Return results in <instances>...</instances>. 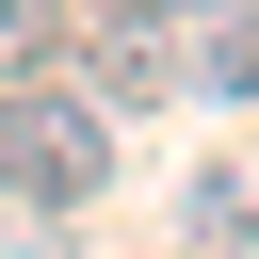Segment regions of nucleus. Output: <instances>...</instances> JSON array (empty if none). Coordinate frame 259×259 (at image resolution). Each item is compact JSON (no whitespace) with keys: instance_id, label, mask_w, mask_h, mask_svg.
I'll return each mask as SVG.
<instances>
[{"instance_id":"1","label":"nucleus","mask_w":259,"mask_h":259,"mask_svg":"<svg viewBox=\"0 0 259 259\" xmlns=\"http://www.w3.org/2000/svg\"><path fill=\"white\" fill-rule=\"evenodd\" d=\"M113 178V113L65 97V81H0V194L16 210H97Z\"/></svg>"},{"instance_id":"4","label":"nucleus","mask_w":259,"mask_h":259,"mask_svg":"<svg viewBox=\"0 0 259 259\" xmlns=\"http://www.w3.org/2000/svg\"><path fill=\"white\" fill-rule=\"evenodd\" d=\"M49 49H65V0H0V81H49Z\"/></svg>"},{"instance_id":"5","label":"nucleus","mask_w":259,"mask_h":259,"mask_svg":"<svg viewBox=\"0 0 259 259\" xmlns=\"http://www.w3.org/2000/svg\"><path fill=\"white\" fill-rule=\"evenodd\" d=\"M130 16H162V32H178V16H210V0H130Z\"/></svg>"},{"instance_id":"6","label":"nucleus","mask_w":259,"mask_h":259,"mask_svg":"<svg viewBox=\"0 0 259 259\" xmlns=\"http://www.w3.org/2000/svg\"><path fill=\"white\" fill-rule=\"evenodd\" d=\"M243 113H259V97H243Z\"/></svg>"},{"instance_id":"3","label":"nucleus","mask_w":259,"mask_h":259,"mask_svg":"<svg viewBox=\"0 0 259 259\" xmlns=\"http://www.w3.org/2000/svg\"><path fill=\"white\" fill-rule=\"evenodd\" d=\"M178 32H194V97H259V16L210 0V16H178Z\"/></svg>"},{"instance_id":"2","label":"nucleus","mask_w":259,"mask_h":259,"mask_svg":"<svg viewBox=\"0 0 259 259\" xmlns=\"http://www.w3.org/2000/svg\"><path fill=\"white\" fill-rule=\"evenodd\" d=\"M81 97H162V16L113 0V32H81Z\"/></svg>"}]
</instances>
